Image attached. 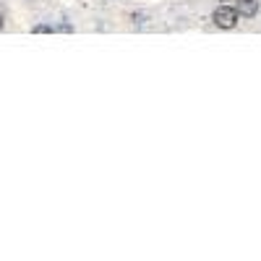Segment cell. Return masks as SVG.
I'll return each instance as SVG.
<instances>
[{"label":"cell","mask_w":261,"mask_h":261,"mask_svg":"<svg viewBox=\"0 0 261 261\" xmlns=\"http://www.w3.org/2000/svg\"><path fill=\"white\" fill-rule=\"evenodd\" d=\"M0 29H3V16H0Z\"/></svg>","instance_id":"obj_3"},{"label":"cell","mask_w":261,"mask_h":261,"mask_svg":"<svg viewBox=\"0 0 261 261\" xmlns=\"http://www.w3.org/2000/svg\"><path fill=\"white\" fill-rule=\"evenodd\" d=\"M212 21H214V27H220V29H232L238 24V8L220 6V8L212 13Z\"/></svg>","instance_id":"obj_1"},{"label":"cell","mask_w":261,"mask_h":261,"mask_svg":"<svg viewBox=\"0 0 261 261\" xmlns=\"http://www.w3.org/2000/svg\"><path fill=\"white\" fill-rule=\"evenodd\" d=\"M238 13L241 16H256L258 13V3L256 0H238Z\"/></svg>","instance_id":"obj_2"}]
</instances>
